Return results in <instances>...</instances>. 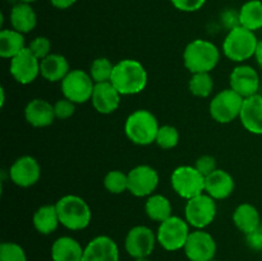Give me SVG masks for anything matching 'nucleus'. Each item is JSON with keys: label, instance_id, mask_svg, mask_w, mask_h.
Listing matches in <instances>:
<instances>
[{"label": "nucleus", "instance_id": "1", "mask_svg": "<svg viewBox=\"0 0 262 261\" xmlns=\"http://www.w3.org/2000/svg\"><path fill=\"white\" fill-rule=\"evenodd\" d=\"M147 72L140 61L135 59H123L114 64L110 82L120 95L124 96L142 92L147 86Z\"/></svg>", "mask_w": 262, "mask_h": 261}, {"label": "nucleus", "instance_id": "2", "mask_svg": "<svg viewBox=\"0 0 262 261\" xmlns=\"http://www.w3.org/2000/svg\"><path fill=\"white\" fill-rule=\"evenodd\" d=\"M220 60V51L211 41L197 38L184 49L183 61L186 68L194 73H210Z\"/></svg>", "mask_w": 262, "mask_h": 261}, {"label": "nucleus", "instance_id": "3", "mask_svg": "<svg viewBox=\"0 0 262 261\" xmlns=\"http://www.w3.org/2000/svg\"><path fill=\"white\" fill-rule=\"evenodd\" d=\"M59 220L69 230H82L91 223L92 212L89 204L76 194L63 196L55 204Z\"/></svg>", "mask_w": 262, "mask_h": 261}, {"label": "nucleus", "instance_id": "4", "mask_svg": "<svg viewBox=\"0 0 262 261\" xmlns=\"http://www.w3.org/2000/svg\"><path fill=\"white\" fill-rule=\"evenodd\" d=\"M158 119L146 109H138L129 114L124 124L125 136L130 142L138 146H148L156 141L159 132Z\"/></svg>", "mask_w": 262, "mask_h": 261}, {"label": "nucleus", "instance_id": "5", "mask_svg": "<svg viewBox=\"0 0 262 261\" xmlns=\"http://www.w3.org/2000/svg\"><path fill=\"white\" fill-rule=\"evenodd\" d=\"M258 40L253 31L242 26H234L223 42V53L229 60L242 63L255 56Z\"/></svg>", "mask_w": 262, "mask_h": 261}, {"label": "nucleus", "instance_id": "6", "mask_svg": "<svg viewBox=\"0 0 262 261\" xmlns=\"http://www.w3.org/2000/svg\"><path fill=\"white\" fill-rule=\"evenodd\" d=\"M243 101L245 99L235 91H233L230 87L222 90L212 97L211 102H210V115L215 122L222 123V124L232 123L233 120L239 118Z\"/></svg>", "mask_w": 262, "mask_h": 261}, {"label": "nucleus", "instance_id": "7", "mask_svg": "<svg viewBox=\"0 0 262 261\" xmlns=\"http://www.w3.org/2000/svg\"><path fill=\"white\" fill-rule=\"evenodd\" d=\"M189 234V224L186 219L171 215L160 223L158 228V243L166 251H178L184 248Z\"/></svg>", "mask_w": 262, "mask_h": 261}, {"label": "nucleus", "instance_id": "8", "mask_svg": "<svg viewBox=\"0 0 262 261\" xmlns=\"http://www.w3.org/2000/svg\"><path fill=\"white\" fill-rule=\"evenodd\" d=\"M170 182L173 189L182 199L191 200L205 192V177L194 166L183 165L174 169Z\"/></svg>", "mask_w": 262, "mask_h": 261}, {"label": "nucleus", "instance_id": "9", "mask_svg": "<svg viewBox=\"0 0 262 261\" xmlns=\"http://www.w3.org/2000/svg\"><path fill=\"white\" fill-rule=\"evenodd\" d=\"M95 82L90 73L82 69H71L61 81V92L64 97L74 104H83L91 100Z\"/></svg>", "mask_w": 262, "mask_h": 261}, {"label": "nucleus", "instance_id": "10", "mask_svg": "<svg viewBox=\"0 0 262 261\" xmlns=\"http://www.w3.org/2000/svg\"><path fill=\"white\" fill-rule=\"evenodd\" d=\"M216 202L207 193H201L191 200H187L184 215L189 225L196 229H205L214 222L216 216Z\"/></svg>", "mask_w": 262, "mask_h": 261}, {"label": "nucleus", "instance_id": "11", "mask_svg": "<svg viewBox=\"0 0 262 261\" xmlns=\"http://www.w3.org/2000/svg\"><path fill=\"white\" fill-rule=\"evenodd\" d=\"M156 242L158 237L151 228L146 225H136L127 233L124 247L130 257H148L155 250Z\"/></svg>", "mask_w": 262, "mask_h": 261}, {"label": "nucleus", "instance_id": "12", "mask_svg": "<svg viewBox=\"0 0 262 261\" xmlns=\"http://www.w3.org/2000/svg\"><path fill=\"white\" fill-rule=\"evenodd\" d=\"M183 250L189 261H211L216 255L217 246L210 233L197 229L191 232Z\"/></svg>", "mask_w": 262, "mask_h": 261}, {"label": "nucleus", "instance_id": "13", "mask_svg": "<svg viewBox=\"0 0 262 261\" xmlns=\"http://www.w3.org/2000/svg\"><path fill=\"white\" fill-rule=\"evenodd\" d=\"M159 174L152 166L137 165L128 173V191L136 197L151 196L159 186Z\"/></svg>", "mask_w": 262, "mask_h": 261}, {"label": "nucleus", "instance_id": "14", "mask_svg": "<svg viewBox=\"0 0 262 261\" xmlns=\"http://www.w3.org/2000/svg\"><path fill=\"white\" fill-rule=\"evenodd\" d=\"M9 72L20 84L32 83L40 74V59L36 58L28 48L10 59Z\"/></svg>", "mask_w": 262, "mask_h": 261}, {"label": "nucleus", "instance_id": "15", "mask_svg": "<svg viewBox=\"0 0 262 261\" xmlns=\"http://www.w3.org/2000/svg\"><path fill=\"white\" fill-rule=\"evenodd\" d=\"M230 89L238 95L247 99L258 92L261 78L256 69L251 66H238L232 71L229 77Z\"/></svg>", "mask_w": 262, "mask_h": 261}, {"label": "nucleus", "instance_id": "16", "mask_svg": "<svg viewBox=\"0 0 262 261\" xmlns=\"http://www.w3.org/2000/svg\"><path fill=\"white\" fill-rule=\"evenodd\" d=\"M41 177V166L38 161L32 156H20L9 169V178L18 187L33 186Z\"/></svg>", "mask_w": 262, "mask_h": 261}, {"label": "nucleus", "instance_id": "17", "mask_svg": "<svg viewBox=\"0 0 262 261\" xmlns=\"http://www.w3.org/2000/svg\"><path fill=\"white\" fill-rule=\"evenodd\" d=\"M82 261H119V248L107 235H97L83 250Z\"/></svg>", "mask_w": 262, "mask_h": 261}, {"label": "nucleus", "instance_id": "18", "mask_svg": "<svg viewBox=\"0 0 262 261\" xmlns=\"http://www.w3.org/2000/svg\"><path fill=\"white\" fill-rule=\"evenodd\" d=\"M120 97L122 95L113 86L112 82L95 83L91 102L95 110L100 114H112L119 107Z\"/></svg>", "mask_w": 262, "mask_h": 261}, {"label": "nucleus", "instance_id": "19", "mask_svg": "<svg viewBox=\"0 0 262 261\" xmlns=\"http://www.w3.org/2000/svg\"><path fill=\"white\" fill-rule=\"evenodd\" d=\"M239 119L246 130L253 135H262V95L256 94L245 99Z\"/></svg>", "mask_w": 262, "mask_h": 261}, {"label": "nucleus", "instance_id": "20", "mask_svg": "<svg viewBox=\"0 0 262 261\" xmlns=\"http://www.w3.org/2000/svg\"><path fill=\"white\" fill-rule=\"evenodd\" d=\"M234 179L228 171L216 169L205 178V193L214 200L228 199L234 191Z\"/></svg>", "mask_w": 262, "mask_h": 261}, {"label": "nucleus", "instance_id": "21", "mask_svg": "<svg viewBox=\"0 0 262 261\" xmlns=\"http://www.w3.org/2000/svg\"><path fill=\"white\" fill-rule=\"evenodd\" d=\"M25 118L27 123L37 128L49 127L55 119L54 105L43 99H33L26 105Z\"/></svg>", "mask_w": 262, "mask_h": 261}, {"label": "nucleus", "instance_id": "22", "mask_svg": "<svg viewBox=\"0 0 262 261\" xmlns=\"http://www.w3.org/2000/svg\"><path fill=\"white\" fill-rule=\"evenodd\" d=\"M83 250L81 243L74 238L64 235L54 241L51 246L53 261H82Z\"/></svg>", "mask_w": 262, "mask_h": 261}, {"label": "nucleus", "instance_id": "23", "mask_svg": "<svg viewBox=\"0 0 262 261\" xmlns=\"http://www.w3.org/2000/svg\"><path fill=\"white\" fill-rule=\"evenodd\" d=\"M69 72L68 60L60 54H50L40 60V74L49 82H61Z\"/></svg>", "mask_w": 262, "mask_h": 261}, {"label": "nucleus", "instance_id": "24", "mask_svg": "<svg viewBox=\"0 0 262 261\" xmlns=\"http://www.w3.org/2000/svg\"><path fill=\"white\" fill-rule=\"evenodd\" d=\"M10 25L13 30L20 33H28L35 30L37 25V15L31 4L19 2L10 10Z\"/></svg>", "mask_w": 262, "mask_h": 261}, {"label": "nucleus", "instance_id": "25", "mask_svg": "<svg viewBox=\"0 0 262 261\" xmlns=\"http://www.w3.org/2000/svg\"><path fill=\"white\" fill-rule=\"evenodd\" d=\"M233 223L241 232L248 234L260 229L262 219L258 210L253 205L245 202L238 205L233 212Z\"/></svg>", "mask_w": 262, "mask_h": 261}, {"label": "nucleus", "instance_id": "26", "mask_svg": "<svg viewBox=\"0 0 262 261\" xmlns=\"http://www.w3.org/2000/svg\"><path fill=\"white\" fill-rule=\"evenodd\" d=\"M32 222L35 229L41 234L48 235L55 232L58 225L60 224L55 205H43L38 207L33 214Z\"/></svg>", "mask_w": 262, "mask_h": 261}, {"label": "nucleus", "instance_id": "27", "mask_svg": "<svg viewBox=\"0 0 262 261\" xmlns=\"http://www.w3.org/2000/svg\"><path fill=\"white\" fill-rule=\"evenodd\" d=\"M239 26L247 30L256 31L262 28V2L261 0H248L241 7L238 13Z\"/></svg>", "mask_w": 262, "mask_h": 261}, {"label": "nucleus", "instance_id": "28", "mask_svg": "<svg viewBox=\"0 0 262 261\" xmlns=\"http://www.w3.org/2000/svg\"><path fill=\"white\" fill-rule=\"evenodd\" d=\"M26 49V40L23 33L15 30L0 31V56L4 59H12Z\"/></svg>", "mask_w": 262, "mask_h": 261}, {"label": "nucleus", "instance_id": "29", "mask_svg": "<svg viewBox=\"0 0 262 261\" xmlns=\"http://www.w3.org/2000/svg\"><path fill=\"white\" fill-rule=\"evenodd\" d=\"M145 211L151 220L163 223L164 220L171 216L173 207H171V202L169 201L168 197L152 193L151 196H148L147 201H146Z\"/></svg>", "mask_w": 262, "mask_h": 261}, {"label": "nucleus", "instance_id": "30", "mask_svg": "<svg viewBox=\"0 0 262 261\" xmlns=\"http://www.w3.org/2000/svg\"><path fill=\"white\" fill-rule=\"evenodd\" d=\"M189 91L196 97H209L214 90V79L210 73H194L189 79Z\"/></svg>", "mask_w": 262, "mask_h": 261}, {"label": "nucleus", "instance_id": "31", "mask_svg": "<svg viewBox=\"0 0 262 261\" xmlns=\"http://www.w3.org/2000/svg\"><path fill=\"white\" fill-rule=\"evenodd\" d=\"M114 69V64L107 58H97L92 61L90 67V76L94 79L95 83H104L110 82Z\"/></svg>", "mask_w": 262, "mask_h": 261}, {"label": "nucleus", "instance_id": "32", "mask_svg": "<svg viewBox=\"0 0 262 261\" xmlns=\"http://www.w3.org/2000/svg\"><path fill=\"white\" fill-rule=\"evenodd\" d=\"M104 186L110 193L120 194L128 191V174L122 170H110L104 178Z\"/></svg>", "mask_w": 262, "mask_h": 261}, {"label": "nucleus", "instance_id": "33", "mask_svg": "<svg viewBox=\"0 0 262 261\" xmlns=\"http://www.w3.org/2000/svg\"><path fill=\"white\" fill-rule=\"evenodd\" d=\"M156 143L159 147L164 150L174 148L179 142V132L173 125H163L159 128L158 136H156Z\"/></svg>", "mask_w": 262, "mask_h": 261}, {"label": "nucleus", "instance_id": "34", "mask_svg": "<svg viewBox=\"0 0 262 261\" xmlns=\"http://www.w3.org/2000/svg\"><path fill=\"white\" fill-rule=\"evenodd\" d=\"M0 261H27V255L18 243L4 242L0 245Z\"/></svg>", "mask_w": 262, "mask_h": 261}, {"label": "nucleus", "instance_id": "35", "mask_svg": "<svg viewBox=\"0 0 262 261\" xmlns=\"http://www.w3.org/2000/svg\"><path fill=\"white\" fill-rule=\"evenodd\" d=\"M28 49H30L31 53H32L36 58L42 60L43 58H46V56L51 54V42L48 37H45V36H37V37H35L31 41L30 45H28Z\"/></svg>", "mask_w": 262, "mask_h": 261}, {"label": "nucleus", "instance_id": "36", "mask_svg": "<svg viewBox=\"0 0 262 261\" xmlns=\"http://www.w3.org/2000/svg\"><path fill=\"white\" fill-rule=\"evenodd\" d=\"M76 110V104L72 102L68 99H60L54 104V112H55V117L58 119H68L69 117L74 114Z\"/></svg>", "mask_w": 262, "mask_h": 261}, {"label": "nucleus", "instance_id": "37", "mask_svg": "<svg viewBox=\"0 0 262 261\" xmlns=\"http://www.w3.org/2000/svg\"><path fill=\"white\" fill-rule=\"evenodd\" d=\"M194 168L202 174V176L206 178L207 176L212 173L214 170H216V159L211 155H202L201 158H199L194 163Z\"/></svg>", "mask_w": 262, "mask_h": 261}, {"label": "nucleus", "instance_id": "38", "mask_svg": "<svg viewBox=\"0 0 262 261\" xmlns=\"http://www.w3.org/2000/svg\"><path fill=\"white\" fill-rule=\"evenodd\" d=\"M170 2L174 8L187 13L197 12L206 4V0H170Z\"/></svg>", "mask_w": 262, "mask_h": 261}, {"label": "nucleus", "instance_id": "39", "mask_svg": "<svg viewBox=\"0 0 262 261\" xmlns=\"http://www.w3.org/2000/svg\"><path fill=\"white\" fill-rule=\"evenodd\" d=\"M246 240H247L248 246H250L251 248H253V250H256V251L262 250V230H261V228L260 229L255 230V232L246 234Z\"/></svg>", "mask_w": 262, "mask_h": 261}, {"label": "nucleus", "instance_id": "40", "mask_svg": "<svg viewBox=\"0 0 262 261\" xmlns=\"http://www.w3.org/2000/svg\"><path fill=\"white\" fill-rule=\"evenodd\" d=\"M77 0H50L51 5L58 9H68L72 5L76 4Z\"/></svg>", "mask_w": 262, "mask_h": 261}, {"label": "nucleus", "instance_id": "41", "mask_svg": "<svg viewBox=\"0 0 262 261\" xmlns=\"http://www.w3.org/2000/svg\"><path fill=\"white\" fill-rule=\"evenodd\" d=\"M255 58H256V61H257L258 66L262 68V40L258 41L257 49H256V53H255Z\"/></svg>", "mask_w": 262, "mask_h": 261}, {"label": "nucleus", "instance_id": "42", "mask_svg": "<svg viewBox=\"0 0 262 261\" xmlns=\"http://www.w3.org/2000/svg\"><path fill=\"white\" fill-rule=\"evenodd\" d=\"M0 92H2V106L4 105V101H5V94H4V89L0 90Z\"/></svg>", "mask_w": 262, "mask_h": 261}, {"label": "nucleus", "instance_id": "43", "mask_svg": "<svg viewBox=\"0 0 262 261\" xmlns=\"http://www.w3.org/2000/svg\"><path fill=\"white\" fill-rule=\"evenodd\" d=\"M135 261H151L148 257H140V258H135Z\"/></svg>", "mask_w": 262, "mask_h": 261}, {"label": "nucleus", "instance_id": "44", "mask_svg": "<svg viewBox=\"0 0 262 261\" xmlns=\"http://www.w3.org/2000/svg\"><path fill=\"white\" fill-rule=\"evenodd\" d=\"M19 2H22V3H28V4H31V3L36 2V0H19Z\"/></svg>", "mask_w": 262, "mask_h": 261}, {"label": "nucleus", "instance_id": "45", "mask_svg": "<svg viewBox=\"0 0 262 261\" xmlns=\"http://www.w3.org/2000/svg\"><path fill=\"white\" fill-rule=\"evenodd\" d=\"M211 261H219V260H215V258H214V260H211Z\"/></svg>", "mask_w": 262, "mask_h": 261}, {"label": "nucleus", "instance_id": "46", "mask_svg": "<svg viewBox=\"0 0 262 261\" xmlns=\"http://www.w3.org/2000/svg\"><path fill=\"white\" fill-rule=\"evenodd\" d=\"M261 230H262V223H261Z\"/></svg>", "mask_w": 262, "mask_h": 261}, {"label": "nucleus", "instance_id": "47", "mask_svg": "<svg viewBox=\"0 0 262 261\" xmlns=\"http://www.w3.org/2000/svg\"><path fill=\"white\" fill-rule=\"evenodd\" d=\"M261 84H262V79H261Z\"/></svg>", "mask_w": 262, "mask_h": 261}]
</instances>
